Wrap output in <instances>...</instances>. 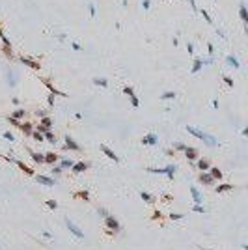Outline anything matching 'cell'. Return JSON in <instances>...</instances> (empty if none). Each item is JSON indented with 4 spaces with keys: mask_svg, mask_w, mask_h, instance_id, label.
<instances>
[{
    "mask_svg": "<svg viewBox=\"0 0 248 250\" xmlns=\"http://www.w3.org/2000/svg\"><path fill=\"white\" fill-rule=\"evenodd\" d=\"M49 105H50V106H52V105H54V95H52V93H50V95H49Z\"/></svg>",
    "mask_w": 248,
    "mask_h": 250,
    "instance_id": "cell-53",
    "label": "cell"
},
{
    "mask_svg": "<svg viewBox=\"0 0 248 250\" xmlns=\"http://www.w3.org/2000/svg\"><path fill=\"white\" fill-rule=\"evenodd\" d=\"M105 224H106V228H108L110 232L114 233V235H116V233H118V232H120V230H121L120 222H118L116 219H114L112 215H106V217H105Z\"/></svg>",
    "mask_w": 248,
    "mask_h": 250,
    "instance_id": "cell-2",
    "label": "cell"
},
{
    "mask_svg": "<svg viewBox=\"0 0 248 250\" xmlns=\"http://www.w3.org/2000/svg\"><path fill=\"white\" fill-rule=\"evenodd\" d=\"M30 157H32V161L34 162H45V155H39V153H35V151H30Z\"/></svg>",
    "mask_w": 248,
    "mask_h": 250,
    "instance_id": "cell-19",
    "label": "cell"
},
{
    "mask_svg": "<svg viewBox=\"0 0 248 250\" xmlns=\"http://www.w3.org/2000/svg\"><path fill=\"white\" fill-rule=\"evenodd\" d=\"M65 222H67V228H69V232L73 233L75 237H78V239H84V232H82V230L78 228V226H75V224H73V222H71L69 219L65 220Z\"/></svg>",
    "mask_w": 248,
    "mask_h": 250,
    "instance_id": "cell-3",
    "label": "cell"
},
{
    "mask_svg": "<svg viewBox=\"0 0 248 250\" xmlns=\"http://www.w3.org/2000/svg\"><path fill=\"white\" fill-rule=\"evenodd\" d=\"M175 166L174 164H170V166H166V168H164V174H166L168 177H170V179H174V174H175Z\"/></svg>",
    "mask_w": 248,
    "mask_h": 250,
    "instance_id": "cell-22",
    "label": "cell"
},
{
    "mask_svg": "<svg viewBox=\"0 0 248 250\" xmlns=\"http://www.w3.org/2000/svg\"><path fill=\"white\" fill-rule=\"evenodd\" d=\"M21 62L24 63V65H28V67H32V69H35V71L41 69L39 62H35V60H32V58H28V56H21Z\"/></svg>",
    "mask_w": 248,
    "mask_h": 250,
    "instance_id": "cell-5",
    "label": "cell"
},
{
    "mask_svg": "<svg viewBox=\"0 0 248 250\" xmlns=\"http://www.w3.org/2000/svg\"><path fill=\"white\" fill-rule=\"evenodd\" d=\"M187 133L192 134V136H196V138H200V140H203L207 146H218V140H216L215 136H211V134L203 133L202 129H196V127H192V125H187Z\"/></svg>",
    "mask_w": 248,
    "mask_h": 250,
    "instance_id": "cell-1",
    "label": "cell"
},
{
    "mask_svg": "<svg viewBox=\"0 0 248 250\" xmlns=\"http://www.w3.org/2000/svg\"><path fill=\"white\" fill-rule=\"evenodd\" d=\"M90 15H92V17L95 15V4H90Z\"/></svg>",
    "mask_w": 248,
    "mask_h": 250,
    "instance_id": "cell-49",
    "label": "cell"
},
{
    "mask_svg": "<svg viewBox=\"0 0 248 250\" xmlns=\"http://www.w3.org/2000/svg\"><path fill=\"white\" fill-rule=\"evenodd\" d=\"M198 168H200V170H209V168H211L209 161H207V159H202V161H198Z\"/></svg>",
    "mask_w": 248,
    "mask_h": 250,
    "instance_id": "cell-24",
    "label": "cell"
},
{
    "mask_svg": "<svg viewBox=\"0 0 248 250\" xmlns=\"http://www.w3.org/2000/svg\"><path fill=\"white\" fill-rule=\"evenodd\" d=\"M47 207L56 209V207H58V202H54V200H47Z\"/></svg>",
    "mask_w": 248,
    "mask_h": 250,
    "instance_id": "cell-41",
    "label": "cell"
},
{
    "mask_svg": "<svg viewBox=\"0 0 248 250\" xmlns=\"http://www.w3.org/2000/svg\"><path fill=\"white\" fill-rule=\"evenodd\" d=\"M35 179H37V183L47 185V187H52V185H56V181H54L52 177H47V176H35Z\"/></svg>",
    "mask_w": 248,
    "mask_h": 250,
    "instance_id": "cell-8",
    "label": "cell"
},
{
    "mask_svg": "<svg viewBox=\"0 0 248 250\" xmlns=\"http://www.w3.org/2000/svg\"><path fill=\"white\" fill-rule=\"evenodd\" d=\"M4 54H6L7 58H13V52H11V47H7V45H4Z\"/></svg>",
    "mask_w": 248,
    "mask_h": 250,
    "instance_id": "cell-34",
    "label": "cell"
},
{
    "mask_svg": "<svg viewBox=\"0 0 248 250\" xmlns=\"http://www.w3.org/2000/svg\"><path fill=\"white\" fill-rule=\"evenodd\" d=\"M101 151H103V153H105V155H106V157H108V159H112V161H114V162H118V161H120V157H118V155H116V153H114V151H112V149H110V148H108V146H105V144H101Z\"/></svg>",
    "mask_w": 248,
    "mask_h": 250,
    "instance_id": "cell-7",
    "label": "cell"
},
{
    "mask_svg": "<svg viewBox=\"0 0 248 250\" xmlns=\"http://www.w3.org/2000/svg\"><path fill=\"white\" fill-rule=\"evenodd\" d=\"M190 7H192L194 11H198V6H196V0H190Z\"/></svg>",
    "mask_w": 248,
    "mask_h": 250,
    "instance_id": "cell-52",
    "label": "cell"
},
{
    "mask_svg": "<svg viewBox=\"0 0 248 250\" xmlns=\"http://www.w3.org/2000/svg\"><path fill=\"white\" fill-rule=\"evenodd\" d=\"M202 67H203V60H200V58H196V60H194V65H192V73H198V71L200 69H202Z\"/></svg>",
    "mask_w": 248,
    "mask_h": 250,
    "instance_id": "cell-20",
    "label": "cell"
},
{
    "mask_svg": "<svg viewBox=\"0 0 248 250\" xmlns=\"http://www.w3.org/2000/svg\"><path fill=\"white\" fill-rule=\"evenodd\" d=\"M56 161H58V155H56V153H52V151L45 153V162H49V164H54Z\"/></svg>",
    "mask_w": 248,
    "mask_h": 250,
    "instance_id": "cell-17",
    "label": "cell"
},
{
    "mask_svg": "<svg viewBox=\"0 0 248 250\" xmlns=\"http://www.w3.org/2000/svg\"><path fill=\"white\" fill-rule=\"evenodd\" d=\"M187 50H188V54H192V50H194V45H192V43H187Z\"/></svg>",
    "mask_w": 248,
    "mask_h": 250,
    "instance_id": "cell-51",
    "label": "cell"
},
{
    "mask_svg": "<svg viewBox=\"0 0 248 250\" xmlns=\"http://www.w3.org/2000/svg\"><path fill=\"white\" fill-rule=\"evenodd\" d=\"M11 161H13L15 164H17V166H19V168H21L24 174H28V176H34V170H32V168H28V166H26L22 161H19V159H11Z\"/></svg>",
    "mask_w": 248,
    "mask_h": 250,
    "instance_id": "cell-11",
    "label": "cell"
},
{
    "mask_svg": "<svg viewBox=\"0 0 248 250\" xmlns=\"http://www.w3.org/2000/svg\"><path fill=\"white\" fill-rule=\"evenodd\" d=\"M7 121H10L11 125H15V127H21V121L15 120V118H11V116H7Z\"/></svg>",
    "mask_w": 248,
    "mask_h": 250,
    "instance_id": "cell-39",
    "label": "cell"
},
{
    "mask_svg": "<svg viewBox=\"0 0 248 250\" xmlns=\"http://www.w3.org/2000/svg\"><path fill=\"white\" fill-rule=\"evenodd\" d=\"M73 196H75V198H82L84 202H90V194H88V190H78V192H75Z\"/></svg>",
    "mask_w": 248,
    "mask_h": 250,
    "instance_id": "cell-18",
    "label": "cell"
},
{
    "mask_svg": "<svg viewBox=\"0 0 248 250\" xmlns=\"http://www.w3.org/2000/svg\"><path fill=\"white\" fill-rule=\"evenodd\" d=\"M231 189H233V185L224 183V185H218V187H216V192H224V190H231Z\"/></svg>",
    "mask_w": 248,
    "mask_h": 250,
    "instance_id": "cell-27",
    "label": "cell"
},
{
    "mask_svg": "<svg viewBox=\"0 0 248 250\" xmlns=\"http://www.w3.org/2000/svg\"><path fill=\"white\" fill-rule=\"evenodd\" d=\"M19 129H21L22 133L26 134V136H30V134L34 133V129H32V123H28V121H26V123H21V127H19Z\"/></svg>",
    "mask_w": 248,
    "mask_h": 250,
    "instance_id": "cell-15",
    "label": "cell"
},
{
    "mask_svg": "<svg viewBox=\"0 0 248 250\" xmlns=\"http://www.w3.org/2000/svg\"><path fill=\"white\" fill-rule=\"evenodd\" d=\"M224 82H226V84H228V86H233V80H231V78H230V77H224Z\"/></svg>",
    "mask_w": 248,
    "mask_h": 250,
    "instance_id": "cell-50",
    "label": "cell"
},
{
    "mask_svg": "<svg viewBox=\"0 0 248 250\" xmlns=\"http://www.w3.org/2000/svg\"><path fill=\"white\" fill-rule=\"evenodd\" d=\"M93 84H97V86H103V88H106V86H108V80H106V78H93Z\"/></svg>",
    "mask_w": 248,
    "mask_h": 250,
    "instance_id": "cell-28",
    "label": "cell"
},
{
    "mask_svg": "<svg viewBox=\"0 0 248 250\" xmlns=\"http://www.w3.org/2000/svg\"><path fill=\"white\" fill-rule=\"evenodd\" d=\"M207 52H209V54L215 52V45H213V43H207Z\"/></svg>",
    "mask_w": 248,
    "mask_h": 250,
    "instance_id": "cell-46",
    "label": "cell"
},
{
    "mask_svg": "<svg viewBox=\"0 0 248 250\" xmlns=\"http://www.w3.org/2000/svg\"><path fill=\"white\" fill-rule=\"evenodd\" d=\"M4 138H7V140H15V136L10 133V131H6V133H4Z\"/></svg>",
    "mask_w": 248,
    "mask_h": 250,
    "instance_id": "cell-44",
    "label": "cell"
},
{
    "mask_svg": "<svg viewBox=\"0 0 248 250\" xmlns=\"http://www.w3.org/2000/svg\"><path fill=\"white\" fill-rule=\"evenodd\" d=\"M157 134H153V133H149V134H144L142 136V144L144 146H153V144H157Z\"/></svg>",
    "mask_w": 248,
    "mask_h": 250,
    "instance_id": "cell-6",
    "label": "cell"
},
{
    "mask_svg": "<svg viewBox=\"0 0 248 250\" xmlns=\"http://www.w3.org/2000/svg\"><path fill=\"white\" fill-rule=\"evenodd\" d=\"M142 6H144V10H149V6H151V0H144V2H142Z\"/></svg>",
    "mask_w": 248,
    "mask_h": 250,
    "instance_id": "cell-47",
    "label": "cell"
},
{
    "mask_svg": "<svg viewBox=\"0 0 248 250\" xmlns=\"http://www.w3.org/2000/svg\"><path fill=\"white\" fill-rule=\"evenodd\" d=\"M209 170H211L209 176L213 177V179H222V172H220L218 168H209Z\"/></svg>",
    "mask_w": 248,
    "mask_h": 250,
    "instance_id": "cell-23",
    "label": "cell"
},
{
    "mask_svg": "<svg viewBox=\"0 0 248 250\" xmlns=\"http://www.w3.org/2000/svg\"><path fill=\"white\" fill-rule=\"evenodd\" d=\"M73 164H75L73 161H67V159H65V161L60 162V168H62V170H64V168H73Z\"/></svg>",
    "mask_w": 248,
    "mask_h": 250,
    "instance_id": "cell-30",
    "label": "cell"
},
{
    "mask_svg": "<svg viewBox=\"0 0 248 250\" xmlns=\"http://www.w3.org/2000/svg\"><path fill=\"white\" fill-rule=\"evenodd\" d=\"M123 93H127L129 97H131V95H135V90H132V86H125V88H123Z\"/></svg>",
    "mask_w": 248,
    "mask_h": 250,
    "instance_id": "cell-38",
    "label": "cell"
},
{
    "mask_svg": "<svg viewBox=\"0 0 248 250\" xmlns=\"http://www.w3.org/2000/svg\"><path fill=\"white\" fill-rule=\"evenodd\" d=\"M226 62L230 63L231 67H241V65H239V60H237V58H235V56H231V54H230V56L226 58Z\"/></svg>",
    "mask_w": 248,
    "mask_h": 250,
    "instance_id": "cell-25",
    "label": "cell"
},
{
    "mask_svg": "<svg viewBox=\"0 0 248 250\" xmlns=\"http://www.w3.org/2000/svg\"><path fill=\"white\" fill-rule=\"evenodd\" d=\"M185 157H187L188 161H194V159L198 157V149H196V148H188V146H187V148H185Z\"/></svg>",
    "mask_w": 248,
    "mask_h": 250,
    "instance_id": "cell-12",
    "label": "cell"
},
{
    "mask_svg": "<svg viewBox=\"0 0 248 250\" xmlns=\"http://www.w3.org/2000/svg\"><path fill=\"white\" fill-rule=\"evenodd\" d=\"M172 200H174V198H172L170 194H164V196H162V202H166V204H170Z\"/></svg>",
    "mask_w": 248,
    "mask_h": 250,
    "instance_id": "cell-45",
    "label": "cell"
},
{
    "mask_svg": "<svg viewBox=\"0 0 248 250\" xmlns=\"http://www.w3.org/2000/svg\"><path fill=\"white\" fill-rule=\"evenodd\" d=\"M160 217H162V213H160V211H155V213L151 215V220H159Z\"/></svg>",
    "mask_w": 248,
    "mask_h": 250,
    "instance_id": "cell-43",
    "label": "cell"
},
{
    "mask_svg": "<svg viewBox=\"0 0 248 250\" xmlns=\"http://www.w3.org/2000/svg\"><path fill=\"white\" fill-rule=\"evenodd\" d=\"M198 248H200V250H209V248H203V247H202V245H198Z\"/></svg>",
    "mask_w": 248,
    "mask_h": 250,
    "instance_id": "cell-55",
    "label": "cell"
},
{
    "mask_svg": "<svg viewBox=\"0 0 248 250\" xmlns=\"http://www.w3.org/2000/svg\"><path fill=\"white\" fill-rule=\"evenodd\" d=\"M39 125H43V127H47V129H50V125H52V121H50V118L43 116V118H41V123H39Z\"/></svg>",
    "mask_w": 248,
    "mask_h": 250,
    "instance_id": "cell-29",
    "label": "cell"
},
{
    "mask_svg": "<svg viewBox=\"0 0 248 250\" xmlns=\"http://www.w3.org/2000/svg\"><path fill=\"white\" fill-rule=\"evenodd\" d=\"M185 148H187V146H185V144H181V142H177V144L174 146V151H185Z\"/></svg>",
    "mask_w": 248,
    "mask_h": 250,
    "instance_id": "cell-37",
    "label": "cell"
},
{
    "mask_svg": "<svg viewBox=\"0 0 248 250\" xmlns=\"http://www.w3.org/2000/svg\"><path fill=\"white\" fill-rule=\"evenodd\" d=\"M32 136L35 138V140H37V142H41V140H45V136H43V134L41 133H37V131H34V133H32Z\"/></svg>",
    "mask_w": 248,
    "mask_h": 250,
    "instance_id": "cell-36",
    "label": "cell"
},
{
    "mask_svg": "<svg viewBox=\"0 0 248 250\" xmlns=\"http://www.w3.org/2000/svg\"><path fill=\"white\" fill-rule=\"evenodd\" d=\"M43 136H45V140H49V142H56V138H54V133H50V131L43 133Z\"/></svg>",
    "mask_w": 248,
    "mask_h": 250,
    "instance_id": "cell-31",
    "label": "cell"
},
{
    "mask_svg": "<svg viewBox=\"0 0 248 250\" xmlns=\"http://www.w3.org/2000/svg\"><path fill=\"white\" fill-rule=\"evenodd\" d=\"M239 15H241V21L246 25V22H248V13H246V6H245V4L239 6Z\"/></svg>",
    "mask_w": 248,
    "mask_h": 250,
    "instance_id": "cell-16",
    "label": "cell"
},
{
    "mask_svg": "<svg viewBox=\"0 0 248 250\" xmlns=\"http://www.w3.org/2000/svg\"><path fill=\"white\" fill-rule=\"evenodd\" d=\"M64 140H65V148H67V149H73V151H78V149H80V146H78L77 142H75L73 138L69 136V134H67V136L64 138Z\"/></svg>",
    "mask_w": 248,
    "mask_h": 250,
    "instance_id": "cell-10",
    "label": "cell"
},
{
    "mask_svg": "<svg viewBox=\"0 0 248 250\" xmlns=\"http://www.w3.org/2000/svg\"><path fill=\"white\" fill-rule=\"evenodd\" d=\"M140 196H142V200L147 202V204H155V196H153V194H149V192H142Z\"/></svg>",
    "mask_w": 248,
    "mask_h": 250,
    "instance_id": "cell-21",
    "label": "cell"
},
{
    "mask_svg": "<svg viewBox=\"0 0 248 250\" xmlns=\"http://www.w3.org/2000/svg\"><path fill=\"white\" fill-rule=\"evenodd\" d=\"M39 80H43V84H45L47 88L50 90V93H52V95H62V97H65V93H64V92H60V90H56V88H54V84H52V82L49 80V78H39Z\"/></svg>",
    "mask_w": 248,
    "mask_h": 250,
    "instance_id": "cell-4",
    "label": "cell"
},
{
    "mask_svg": "<svg viewBox=\"0 0 248 250\" xmlns=\"http://www.w3.org/2000/svg\"><path fill=\"white\" fill-rule=\"evenodd\" d=\"M198 179H200V183H203V185H213V181H215L209 174H200Z\"/></svg>",
    "mask_w": 248,
    "mask_h": 250,
    "instance_id": "cell-14",
    "label": "cell"
},
{
    "mask_svg": "<svg viewBox=\"0 0 248 250\" xmlns=\"http://www.w3.org/2000/svg\"><path fill=\"white\" fill-rule=\"evenodd\" d=\"M190 194H192V200H194L196 204H202V202H203L202 194H200V190L196 189V187H190Z\"/></svg>",
    "mask_w": 248,
    "mask_h": 250,
    "instance_id": "cell-13",
    "label": "cell"
},
{
    "mask_svg": "<svg viewBox=\"0 0 248 250\" xmlns=\"http://www.w3.org/2000/svg\"><path fill=\"white\" fill-rule=\"evenodd\" d=\"M192 211H194V213H205V207H203L202 204H196L194 207H192Z\"/></svg>",
    "mask_w": 248,
    "mask_h": 250,
    "instance_id": "cell-32",
    "label": "cell"
},
{
    "mask_svg": "<svg viewBox=\"0 0 248 250\" xmlns=\"http://www.w3.org/2000/svg\"><path fill=\"white\" fill-rule=\"evenodd\" d=\"M88 168H90V164H88V162H84V161L75 162V164H73V174H80V172H84V170H88Z\"/></svg>",
    "mask_w": 248,
    "mask_h": 250,
    "instance_id": "cell-9",
    "label": "cell"
},
{
    "mask_svg": "<svg viewBox=\"0 0 248 250\" xmlns=\"http://www.w3.org/2000/svg\"><path fill=\"white\" fill-rule=\"evenodd\" d=\"M202 15H203V19H205L209 25L213 22V19H211V15H209V11H207V10H202Z\"/></svg>",
    "mask_w": 248,
    "mask_h": 250,
    "instance_id": "cell-35",
    "label": "cell"
},
{
    "mask_svg": "<svg viewBox=\"0 0 248 250\" xmlns=\"http://www.w3.org/2000/svg\"><path fill=\"white\" fill-rule=\"evenodd\" d=\"M129 99H131V105H132V106H138V105H140V101H138V97H136V95H131Z\"/></svg>",
    "mask_w": 248,
    "mask_h": 250,
    "instance_id": "cell-42",
    "label": "cell"
},
{
    "mask_svg": "<svg viewBox=\"0 0 248 250\" xmlns=\"http://www.w3.org/2000/svg\"><path fill=\"white\" fill-rule=\"evenodd\" d=\"M71 47H73L75 50H80V45H78V43H71Z\"/></svg>",
    "mask_w": 248,
    "mask_h": 250,
    "instance_id": "cell-54",
    "label": "cell"
},
{
    "mask_svg": "<svg viewBox=\"0 0 248 250\" xmlns=\"http://www.w3.org/2000/svg\"><path fill=\"white\" fill-rule=\"evenodd\" d=\"M160 97H162V99H175V93L174 92H166V93L160 95Z\"/></svg>",
    "mask_w": 248,
    "mask_h": 250,
    "instance_id": "cell-40",
    "label": "cell"
},
{
    "mask_svg": "<svg viewBox=\"0 0 248 250\" xmlns=\"http://www.w3.org/2000/svg\"><path fill=\"white\" fill-rule=\"evenodd\" d=\"M47 131H49V129H47V127H43V125H37V133H47Z\"/></svg>",
    "mask_w": 248,
    "mask_h": 250,
    "instance_id": "cell-48",
    "label": "cell"
},
{
    "mask_svg": "<svg viewBox=\"0 0 248 250\" xmlns=\"http://www.w3.org/2000/svg\"><path fill=\"white\" fill-rule=\"evenodd\" d=\"M168 217H170V220H179V219H183V213H170V215H168Z\"/></svg>",
    "mask_w": 248,
    "mask_h": 250,
    "instance_id": "cell-33",
    "label": "cell"
},
{
    "mask_svg": "<svg viewBox=\"0 0 248 250\" xmlns=\"http://www.w3.org/2000/svg\"><path fill=\"white\" fill-rule=\"evenodd\" d=\"M24 114H26V110H24V108H17V110L13 112V116H11V118H15V120H21V118L24 116Z\"/></svg>",
    "mask_w": 248,
    "mask_h": 250,
    "instance_id": "cell-26",
    "label": "cell"
}]
</instances>
